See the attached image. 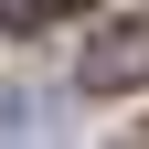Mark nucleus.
Masks as SVG:
<instances>
[{
  "label": "nucleus",
  "mask_w": 149,
  "mask_h": 149,
  "mask_svg": "<svg viewBox=\"0 0 149 149\" xmlns=\"http://www.w3.org/2000/svg\"><path fill=\"white\" fill-rule=\"evenodd\" d=\"M74 85H85V96H128V85H149V11L107 22L96 43H85V64H74Z\"/></svg>",
  "instance_id": "f257e3e1"
},
{
  "label": "nucleus",
  "mask_w": 149,
  "mask_h": 149,
  "mask_svg": "<svg viewBox=\"0 0 149 149\" xmlns=\"http://www.w3.org/2000/svg\"><path fill=\"white\" fill-rule=\"evenodd\" d=\"M85 0H0V32H43V22H74Z\"/></svg>",
  "instance_id": "f03ea898"
}]
</instances>
